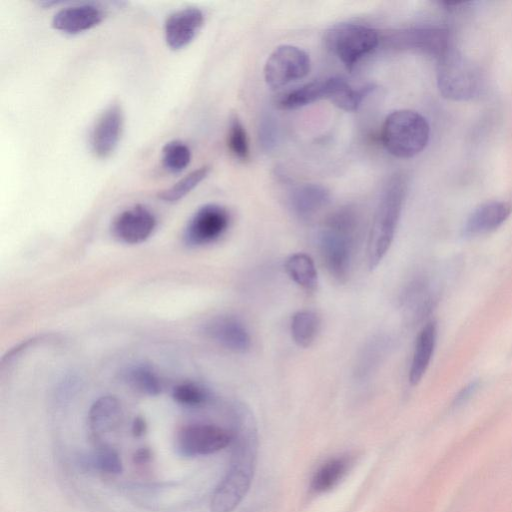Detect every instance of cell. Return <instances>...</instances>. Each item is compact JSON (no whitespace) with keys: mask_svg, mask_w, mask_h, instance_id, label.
<instances>
[{"mask_svg":"<svg viewBox=\"0 0 512 512\" xmlns=\"http://www.w3.org/2000/svg\"><path fill=\"white\" fill-rule=\"evenodd\" d=\"M233 442L230 466L211 497V512H232L247 494L253 478L257 436L252 421L234 435Z\"/></svg>","mask_w":512,"mask_h":512,"instance_id":"1","label":"cell"},{"mask_svg":"<svg viewBox=\"0 0 512 512\" xmlns=\"http://www.w3.org/2000/svg\"><path fill=\"white\" fill-rule=\"evenodd\" d=\"M358 230V218L351 209L333 213L320 230V255L329 274L344 282L350 273Z\"/></svg>","mask_w":512,"mask_h":512,"instance_id":"2","label":"cell"},{"mask_svg":"<svg viewBox=\"0 0 512 512\" xmlns=\"http://www.w3.org/2000/svg\"><path fill=\"white\" fill-rule=\"evenodd\" d=\"M406 195L403 177L393 176L386 184L374 218L367 243V263L374 269L383 260L393 242Z\"/></svg>","mask_w":512,"mask_h":512,"instance_id":"3","label":"cell"},{"mask_svg":"<svg viewBox=\"0 0 512 512\" xmlns=\"http://www.w3.org/2000/svg\"><path fill=\"white\" fill-rule=\"evenodd\" d=\"M430 127L421 114L408 109L390 113L381 129V141L385 149L398 158H411L427 145Z\"/></svg>","mask_w":512,"mask_h":512,"instance_id":"4","label":"cell"},{"mask_svg":"<svg viewBox=\"0 0 512 512\" xmlns=\"http://www.w3.org/2000/svg\"><path fill=\"white\" fill-rule=\"evenodd\" d=\"M437 84L443 97L466 101L479 94L482 79L478 68L452 46L438 59Z\"/></svg>","mask_w":512,"mask_h":512,"instance_id":"5","label":"cell"},{"mask_svg":"<svg viewBox=\"0 0 512 512\" xmlns=\"http://www.w3.org/2000/svg\"><path fill=\"white\" fill-rule=\"evenodd\" d=\"M328 49L351 70L364 56L371 53L379 43L377 31L358 23H339L325 34Z\"/></svg>","mask_w":512,"mask_h":512,"instance_id":"6","label":"cell"},{"mask_svg":"<svg viewBox=\"0 0 512 512\" xmlns=\"http://www.w3.org/2000/svg\"><path fill=\"white\" fill-rule=\"evenodd\" d=\"M311 68L309 55L294 45H280L267 58L263 74L272 89L284 87L308 75Z\"/></svg>","mask_w":512,"mask_h":512,"instance_id":"7","label":"cell"},{"mask_svg":"<svg viewBox=\"0 0 512 512\" xmlns=\"http://www.w3.org/2000/svg\"><path fill=\"white\" fill-rule=\"evenodd\" d=\"M234 440V433L214 424H190L177 434L176 448L186 457L205 456L216 453Z\"/></svg>","mask_w":512,"mask_h":512,"instance_id":"8","label":"cell"},{"mask_svg":"<svg viewBox=\"0 0 512 512\" xmlns=\"http://www.w3.org/2000/svg\"><path fill=\"white\" fill-rule=\"evenodd\" d=\"M229 222L230 215L226 208L215 203L205 204L189 220L184 241L192 247L210 244L225 233Z\"/></svg>","mask_w":512,"mask_h":512,"instance_id":"9","label":"cell"},{"mask_svg":"<svg viewBox=\"0 0 512 512\" xmlns=\"http://www.w3.org/2000/svg\"><path fill=\"white\" fill-rule=\"evenodd\" d=\"M393 41L400 48L419 50L437 60L453 46L449 30L439 26L410 28L398 32Z\"/></svg>","mask_w":512,"mask_h":512,"instance_id":"10","label":"cell"},{"mask_svg":"<svg viewBox=\"0 0 512 512\" xmlns=\"http://www.w3.org/2000/svg\"><path fill=\"white\" fill-rule=\"evenodd\" d=\"M155 227V215L147 207L135 205L117 215L112 232L123 243L138 244L149 238Z\"/></svg>","mask_w":512,"mask_h":512,"instance_id":"11","label":"cell"},{"mask_svg":"<svg viewBox=\"0 0 512 512\" xmlns=\"http://www.w3.org/2000/svg\"><path fill=\"white\" fill-rule=\"evenodd\" d=\"M123 111L118 104L110 105L96 120L91 134L92 152L99 158L110 156L116 149L123 130Z\"/></svg>","mask_w":512,"mask_h":512,"instance_id":"12","label":"cell"},{"mask_svg":"<svg viewBox=\"0 0 512 512\" xmlns=\"http://www.w3.org/2000/svg\"><path fill=\"white\" fill-rule=\"evenodd\" d=\"M205 334L222 347L245 353L251 347V336L244 323L237 317L221 315L209 320L204 327Z\"/></svg>","mask_w":512,"mask_h":512,"instance_id":"13","label":"cell"},{"mask_svg":"<svg viewBox=\"0 0 512 512\" xmlns=\"http://www.w3.org/2000/svg\"><path fill=\"white\" fill-rule=\"evenodd\" d=\"M204 24V14L196 7H187L168 16L164 25L165 41L172 50L186 47Z\"/></svg>","mask_w":512,"mask_h":512,"instance_id":"14","label":"cell"},{"mask_svg":"<svg viewBox=\"0 0 512 512\" xmlns=\"http://www.w3.org/2000/svg\"><path fill=\"white\" fill-rule=\"evenodd\" d=\"M104 19L103 10L94 4L84 3L66 6L56 12L52 18L54 29L77 34L92 29Z\"/></svg>","mask_w":512,"mask_h":512,"instance_id":"15","label":"cell"},{"mask_svg":"<svg viewBox=\"0 0 512 512\" xmlns=\"http://www.w3.org/2000/svg\"><path fill=\"white\" fill-rule=\"evenodd\" d=\"M511 212V205L505 201L483 203L467 218L463 229L464 235L475 237L492 232L508 219Z\"/></svg>","mask_w":512,"mask_h":512,"instance_id":"16","label":"cell"},{"mask_svg":"<svg viewBox=\"0 0 512 512\" xmlns=\"http://www.w3.org/2000/svg\"><path fill=\"white\" fill-rule=\"evenodd\" d=\"M330 201L329 190L320 184L307 183L293 190L290 206L302 219H307L324 208Z\"/></svg>","mask_w":512,"mask_h":512,"instance_id":"17","label":"cell"},{"mask_svg":"<svg viewBox=\"0 0 512 512\" xmlns=\"http://www.w3.org/2000/svg\"><path fill=\"white\" fill-rule=\"evenodd\" d=\"M437 326L433 321L428 322L419 332L409 369V381L412 385L420 382L425 374L436 344Z\"/></svg>","mask_w":512,"mask_h":512,"instance_id":"18","label":"cell"},{"mask_svg":"<svg viewBox=\"0 0 512 512\" xmlns=\"http://www.w3.org/2000/svg\"><path fill=\"white\" fill-rule=\"evenodd\" d=\"M122 419L121 404L113 396H102L91 406L88 414L89 425L96 436L114 430Z\"/></svg>","mask_w":512,"mask_h":512,"instance_id":"19","label":"cell"},{"mask_svg":"<svg viewBox=\"0 0 512 512\" xmlns=\"http://www.w3.org/2000/svg\"><path fill=\"white\" fill-rule=\"evenodd\" d=\"M327 99L344 111H355L364 98L373 90V85H365L359 89L353 88L346 80L340 77L327 79Z\"/></svg>","mask_w":512,"mask_h":512,"instance_id":"20","label":"cell"},{"mask_svg":"<svg viewBox=\"0 0 512 512\" xmlns=\"http://www.w3.org/2000/svg\"><path fill=\"white\" fill-rule=\"evenodd\" d=\"M288 276L301 288L313 291L318 284L317 269L313 259L302 252L290 255L285 261Z\"/></svg>","mask_w":512,"mask_h":512,"instance_id":"21","label":"cell"},{"mask_svg":"<svg viewBox=\"0 0 512 512\" xmlns=\"http://www.w3.org/2000/svg\"><path fill=\"white\" fill-rule=\"evenodd\" d=\"M350 459L346 456L334 457L323 463L314 473L311 489L316 493L331 490L347 473Z\"/></svg>","mask_w":512,"mask_h":512,"instance_id":"22","label":"cell"},{"mask_svg":"<svg viewBox=\"0 0 512 512\" xmlns=\"http://www.w3.org/2000/svg\"><path fill=\"white\" fill-rule=\"evenodd\" d=\"M328 86L327 80L312 81L298 87L279 100V106L282 109H297L316 101L327 99Z\"/></svg>","mask_w":512,"mask_h":512,"instance_id":"23","label":"cell"},{"mask_svg":"<svg viewBox=\"0 0 512 512\" xmlns=\"http://www.w3.org/2000/svg\"><path fill=\"white\" fill-rule=\"evenodd\" d=\"M320 317L309 309L295 312L291 319V335L300 347H309L316 339L320 330Z\"/></svg>","mask_w":512,"mask_h":512,"instance_id":"24","label":"cell"},{"mask_svg":"<svg viewBox=\"0 0 512 512\" xmlns=\"http://www.w3.org/2000/svg\"><path fill=\"white\" fill-rule=\"evenodd\" d=\"M125 379L133 388L150 396L158 395L162 390L160 378L147 365H135L129 368Z\"/></svg>","mask_w":512,"mask_h":512,"instance_id":"25","label":"cell"},{"mask_svg":"<svg viewBox=\"0 0 512 512\" xmlns=\"http://www.w3.org/2000/svg\"><path fill=\"white\" fill-rule=\"evenodd\" d=\"M210 167L202 166L190 172L170 188L163 190L159 198L165 202L173 203L181 200L196 188L209 174Z\"/></svg>","mask_w":512,"mask_h":512,"instance_id":"26","label":"cell"},{"mask_svg":"<svg viewBox=\"0 0 512 512\" xmlns=\"http://www.w3.org/2000/svg\"><path fill=\"white\" fill-rule=\"evenodd\" d=\"M191 161L189 147L180 140L167 142L162 149V164L171 173L182 172Z\"/></svg>","mask_w":512,"mask_h":512,"instance_id":"27","label":"cell"},{"mask_svg":"<svg viewBox=\"0 0 512 512\" xmlns=\"http://www.w3.org/2000/svg\"><path fill=\"white\" fill-rule=\"evenodd\" d=\"M227 144L235 158L241 161H245L249 158L250 149L247 132L237 115H233L230 118Z\"/></svg>","mask_w":512,"mask_h":512,"instance_id":"28","label":"cell"},{"mask_svg":"<svg viewBox=\"0 0 512 512\" xmlns=\"http://www.w3.org/2000/svg\"><path fill=\"white\" fill-rule=\"evenodd\" d=\"M172 397L175 402L181 405L197 407L208 401L209 393L204 387L196 383L185 382L173 388Z\"/></svg>","mask_w":512,"mask_h":512,"instance_id":"29","label":"cell"},{"mask_svg":"<svg viewBox=\"0 0 512 512\" xmlns=\"http://www.w3.org/2000/svg\"><path fill=\"white\" fill-rule=\"evenodd\" d=\"M95 465L108 474H118L122 471V462L118 453L107 446H103L96 453Z\"/></svg>","mask_w":512,"mask_h":512,"instance_id":"30","label":"cell"},{"mask_svg":"<svg viewBox=\"0 0 512 512\" xmlns=\"http://www.w3.org/2000/svg\"><path fill=\"white\" fill-rule=\"evenodd\" d=\"M259 141L265 151L274 149L278 142V127L271 115L264 116L260 121Z\"/></svg>","mask_w":512,"mask_h":512,"instance_id":"31","label":"cell"},{"mask_svg":"<svg viewBox=\"0 0 512 512\" xmlns=\"http://www.w3.org/2000/svg\"><path fill=\"white\" fill-rule=\"evenodd\" d=\"M478 387V382H471L467 386H465L456 396L455 405H460L467 401L476 391Z\"/></svg>","mask_w":512,"mask_h":512,"instance_id":"32","label":"cell"},{"mask_svg":"<svg viewBox=\"0 0 512 512\" xmlns=\"http://www.w3.org/2000/svg\"><path fill=\"white\" fill-rule=\"evenodd\" d=\"M146 431V423L142 417H136L132 424V433L136 437L142 436Z\"/></svg>","mask_w":512,"mask_h":512,"instance_id":"33","label":"cell"},{"mask_svg":"<svg viewBox=\"0 0 512 512\" xmlns=\"http://www.w3.org/2000/svg\"><path fill=\"white\" fill-rule=\"evenodd\" d=\"M150 451L148 449H141L135 454V462L138 464L147 463L150 459Z\"/></svg>","mask_w":512,"mask_h":512,"instance_id":"34","label":"cell"}]
</instances>
